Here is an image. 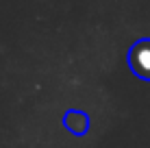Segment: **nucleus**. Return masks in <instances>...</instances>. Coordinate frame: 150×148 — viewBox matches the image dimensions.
Segmentation results:
<instances>
[{
	"mask_svg": "<svg viewBox=\"0 0 150 148\" xmlns=\"http://www.w3.org/2000/svg\"><path fill=\"white\" fill-rule=\"evenodd\" d=\"M63 124H65V129H68L70 133H74V135H85L87 129H89V118H87L83 111L72 109V111L65 113Z\"/></svg>",
	"mask_w": 150,
	"mask_h": 148,
	"instance_id": "f03ea898",
	"label": "nucleus"
},
{
	"mask_svg": "<svg viewBox=\"0 0 150 148\" xmlns=\"http://www.w3.org/2000/svg\"><path fill=\"white\" fill-rule=\"evenodd\" d=\"M128 65L139 79L150 81V39H139L128 50Z\"/></svg>",
	"mask_w": 150,
	"mask_h": 148,
	"instance_id": "f257e3e1",
	"label": "nucleus"
}]
</instances>
